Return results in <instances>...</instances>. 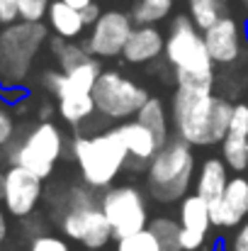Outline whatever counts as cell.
Instances as JSON below:
<instances>
[{
    "mask_svg": "<svg viewBox=\"0 0 248 251\" xmlns=\"http://www.w3.org/2000/svg\"><path fill=\"white\" fill-rule=\"evenodd\" d=\"M234 105L212 93H192L175 88L170 100V120L175 137L190 147H214L229 132Z\"/></svg>",
    "mask_w": 248,
    "mask_h": 251,
    "instance_id": "cell-1",
    "label": "cell"
},
{
    "mask_svg": "<svg viewBox=\"0 0 248 251\" xmlns=\"http://www.w3.org/2000/svg\"><path fill=\"white\" fill-rule=\"evenodd\" d=\"M71 154L78 164L81 178L95 190H107L124 171L129 151L119 127L102 129L97 134H78L71 142Z\"/></svg>",
    "mask_w": 248,
    "mask_h": 251,
    "instance_id": "cell-2",
    "label": "cell"
},
{
    "mask_svg": "<svg viewBox=\"0 0 248 251\" xmlns=\"http://www.w3.org/2000/svg\"><path fill=\"white\" fill-rule=\"evenodd\" d=\"M61 210V229L81 247V251H105L114 242L112 225L105 217L100 200L95 198V188L88 183L73 185L66 193Z\"/></svg>",
    "mask_w": 248,
    "mask_h": 251,
    "instance_id": "cell-3",
    "label": "cell"
},
{
    "mask_svg": "<svg viewBox=\"0 0 248 251\" xmlns=\"http://www.w3.org/2000/svg\"><path fill=\"white\" fill-rule=\"evenodd\" d=\"M192 176H195V151H192V147L187 142H182L180 137H173L149 161L146 190L161 205L180 202L190 193Z\"/></svg>",
    "mask_w": 248,
    "mask_h": 251,
    "instance_id": "cell-4",
    "label": "cell"
},
{
    "mask_svg": "<svg viewBox=\"0 0 248 251\" xmlns=\"http://www.w3.org/2000/svg\"><path fill=\"white\" fill-rule=\"evenodd\" d=\"M46 42V27L42 22H12L0 32V85L15 88L29 76L32 61Z\"/></svg>",
    "mask_w": 248,
    "mask_h": 251,
    "instance_id": "cell-5",
    "label": "cell"
},
{
    "mask_svg": "<svg viewBox=\"0 0 248 251\" xmlns=\"http://www.w3.org/2000/svg\"><path fill=\"white\" fill-rule=\"evenodd\" d=\"M165 64L173 71L185 74H214V61L209 56L204 32L190 20V15H178L165 37Z\"/></svg>",
    "mask_w": 248,
    "mask_h": 251,
    "instance_id": "cell-6",
    "label": "cell"
},
{
    "mask_svg": "<svg viewBox=\"0 0 248 251\" xmlns=\"http://www.w3.org/2000/svg\"><path fill=\"white\" fill-rule=\"evenodd\" d=\"M92 100H95V110L97 115H102L105 120H134L136 112L141 110V105L149 100V90L141 83H136L134 78L124 76L122 71H102L97 83L92 88Z\"/></svg>",
    "mask_w": 248,
    "mask_h": 251,
    "instance_id": "cell-7",
    "label": "cell"
},
{
    "mask_svg": "<svg viewBox=\"0 0 248 251\" xmlns=\"http://www.w3.org/2000/svg\"><path fill=\"white\" fill-rule=\"evenodd\" d=\"M64 147H66L64 132L51 120H42L15 147V151L10 154V161L32 171L39 178H49L59 159L64 156Z\"/></svg>",
    "mask_w": 248,
    "mask_h": 251,
    "instance_id": "cell-8",
    "label": "cell"
},
{
    "mask_svg": "<svg viewBox=\"0 0 248 251\" xmlns=\"http://www.w3.org/2000/svg\"><path fill=\"white\" fill-rule=\"evenodd\" d=\"M100 207L112 225L114 239L149 227V202L144 190L136 185H110L100 198Z\"/></svg>",
    "mask_w": 248,
    "mask_h": 251,
    "instance_id": "cell-9",
    "label": "cell"
},
{
    "mask_svg": "<svg viewBox=\"0 0 248 251\" xmlns=\"http://www.w3.org/2000/svg\"><path fill=\"white\" fill-rule=\"evenodd\" d=\"M132 29H134L132 15H127L122 10H107L90 27L85 47L95 59H117L124 54Z\"/></svg>",
    "mask_w": 248,
    "mask_h": 251,
    "instance_id": "cell-10",
    "label": "cell"
},
{
    "mask_svg": "<svg viewBox=\"0 0 248 251\" xmlns=\"http://www.w3.org/2000/svg\"><path fill=\"white\" fill-rule=\"evenodd\" d=\"M42 180L39 176H34L27 168L12 166L5 171V193H2V205L12 217H29L39 200H42Z\"/></svg>",
    "mask_w": 248,
    "mask_h": 251,
    "instance_id": "cell-11",
    "label": "cell"
},
{
    "mask_svg": "<svg viewBox=\"0 0 248 251\" xmlns=\"http://www.w3.org/2000/svg\"><path fill=\"white\" fill-rule=\"evenodd\" d=\"M204 42L217 66H234L236 61H241L246 49L244 29L231 15H224L209 29H204Z\"/></svg>",
    "mask_w": 248,
    "mask_h": 251,
    "instance_id": "cell-12",
    "label": "cell"
},
{
    "mask_svg": "<svg viewBox=\"0 0 248 251\" xmlns=\"http://www.w3.org/2000/svg\"><path fill=\"white\" fill-rule=\"evenodd\" d=\"M212 210V227L234 229L241 227L248 217V178L244 173L231 176L226 190L217 202L209 205Z\"/></svg>",
    "mask_w": 248,
    "mask_h": 251,
    "instance_id": "cell-13",
    "label": "cell"
},
{
    "mask_svg": "<svg viewBox=\"0 0 248 251\" xmlns=\"http://www.w3.org/2000/svg\"><path fill=\"white\" fill-rule=\"evenodd\" d=\"M119 132L124 137V144H127V151H129V159H127V166L124 171H134V173H146L149 161L156 156V151L163 147L158 142V137L146 127L141 125L136 117L134 120H127L119 125Z\"/></svg>",
    "mask_w": 248,
    "mask_h": 251,
    "instance_id": "cell-14",
    "label": "cell"
},
{
    "mask_svg": "<svg viewBox=\"0 0 248 251\" xmlns=\"http://www.w3.org/2000/svg\"><path fill=\"white\" fill-rule=\"evenodd\" d=\"M165 51V37L156 25H134L122 59L134 66L156 64Z\"/></svg>",
    "mask_w": 248,
    "mask_h": 251,
    "instance_id": "cell-15",
    "label": "cell"
},
{
    "mask_svg": "<svg viewBox=\"0 0 248 251\" xmlns=\"http://www.w3.org/2000/svg\"><path fill=\"white\" fill-rule=\"evenodd\" d=\"M231 176H229V166L224 164V159H204L202 166L197 168V180H195V193L202 195L209 205L217 202L222 198V193L226 190Z\"/></svg>",
    "mask_w": 248,
    "mask_h": 251,
    "instance_id": "cell-16",
    "label": "cell"
},
{
    "mask_svg": "<svg viewBox=\"0 0 248 251\" xmlns=\"http://www.w3.org/2000/svg\"><path fill=\"white\" fill-rule=\"evenodd\" d=\"M46 20H49V27L54 29V34L56 37H64V39H78L83 32L88 29L81 10L71 7L64 0H51L49 12H46Z\"/></svg>",
    "mask_w": 248,
    "mask_h": 251,
    "instance_id": "cell-17",
    "label": "cell"
},
{
    "mask_svg": "<svg viewBox=\"0 0 248 251\" xmlns=\"http://www.w3.org/2000/svg\"><path fill=\"white\" fill-rule=\"evenodd\" d=\"M178 220L185 229H195V232H209L212 229V210L209 202L197 195V193H187L180 200V210H178Z\"/></svg>",
    "mask_w": 248,
    "mask_h": 251,
    "instance_id": "cell-18",
    "label": "cell"
},
{
    "mask_svg": "<svg viewBox=\"0 0 248 251\" xmlns=\"http://www.w3.org/2000/svg\"><path fill=\"white\" fill-rule=\"evenodd\" d=\"M56 105H59L61 120L73 127H81L83 122H88L97 112L92 93H61L56 95Z\"/></svg>",
    "mask_w": 248,
    "mask_h": 251,
    "instance_id": "cell-19",
    "label": "cell"
},
{
    "mask_svg": "<svg viewBox=\"0 0 248 251\" xmlns=\"http://www.w3.org/2000/svg\"><path fill=\"white\" fill-rule=\"evenodd\" d=\"M136 120L141 125H146L158 137L161 144H165L170 139V110L165 107V102L158 95H149V100L136 112Z\"/></svg>",
    "mask_w": 248,
    "mask_h": 251,
    "instance_id": "cell-20",
    "label": "cell"
},
{
    "mask_svg": "<svg viewBox=\"0 0 248 251\" xmlns=\"http://www.w3.org/2000/svg\"><path fill=\"white\" fill-rule=\"evenodd\" d=\"M49 47H51V51H54L61 71H71V69L85 64L92 56L85 44H78V39H64V37H56L54 34V39L49 42Z\"/></svg>",
    "mask_w": 248,
    "mask_h": 251,
    "instance_id": "cell-21",
    "label": "cell"
},
{
    "mask_svg": "<svg viewBox=\"0 0 248 251\" xmlns=\"http://www.w3.org/2000/svg\"><path fill=\"white\" fill-rule=\"evenodd\" d=\"M222 159L234 173H246L248 171V137L226 132L222 139Z\"/></svg>",
    "mask_w": 248,
    "mask_h": 251,
    "instance_id": "cell-22",
    "label": "cell"
},
{
    "mask_svg": "<svg viewBox=\"0 0 248 251\" xmlns=\"http://www.w3.org/2000/svg\"><path fill=\"white\" fill-rule=\"evenodd\" d=\"M224 7H226V0H187L190 20H192L202 32L209 29L217 20L224 17Z\"/></svg>",
    "mask_w": 248,
    "mask_h": 251,
    "instance_id": "cell-23",
    "label": "cell"
},
{
    "mask_svg": "<svg viewBox=\"0 0 248 251\" xmlns=\"http://www.w3.org/2000/svg\"><path fill=\"white\" fill-rule=\"evenodd\" d=\"M149 229L156 234V239L161 242L163 251H182V247H180V229H182L180 220L161 215V217L149 220Z\"/></svg>",
    "mask_w": 248,
    "mask_h": 251,
    "instance_id": "cell-24",
    "label": "cell"
},
{
    "mask_svg": "<svg viewBox=\"0 0 248 251\" xmlns=\"http://www.w3.org/2000/svg\"><path fill=\"white\" fill-rule=\"evenodd\" d=\"M173 2L175 0H139L129 15H132L134 25H156L170 15Z\"/></svg>",
    "mask_w": 248,
    "mask_h": 251,
    "instance_id": "cell-25",
    "label": "cell"
},
{
    "mask_svg": "<svg viewBox=\"0 0 248 251\" xmlns=\"http://www.w3.org/2000/svg\"><path fill=\"white\" fill-rule=\"evenodd\" d=\"M117 251H163V247L156 239V234L146 227V229H139L134 234L117 239Z\"/></svg>",
    "mask_w": 248,
    "mask_h": 251,
    "instance_id": "cell-26",
    "label": "cell"
},
{
    "mask_svg": "<svg viewBox=\"0 0 248 251\" xmlns=\"http://www.w3.org/2000/svg\"><path fill=\"white\" fill-rule=\"evenodd\" d=\"M175 88L192 90V93H212L214 90V74H185V71H175Z\"/></svg>",
    "mask_w": 248,
    "mask_h": 251,
    "instance_id": "cell-27",
    "label": "cell"
},
{
    "mask_svg": "<svg viewBox=\"0 0 248 251\" xmlns=\"http://www.w3.org/2000/svg\"><path fill=\"white\" fill-rule=\"evenodd\" d=\"M49 5L51 0H17V7H20V20H27V22H42L49 12Z\"/></svg>",
    "mask_w": 248,
    "mask_h": 251,
    "instance_id": "cell-28",
    "label": "cell"
},
{
    "mask_svg": "<svg viewBox=\"0 0 248 251\" xmlns=\"http://www.w3.org/2000/svg\"><path fill=\"white\" fill-rule=\"evenodd\" d=\"M29 251H71L68 242L61 239V237H54V234H39L32 239Z\"/></svg>",
    "mask_w": 248,
    "mask_h": 251,
    "instance_id": "cell-29",
    "label": "cell"
},
{
    "mask_svg": "<svg viewBox=\"0 0 248 251\" xmlns=\"http://www.w3.org/2000/svg\"><path fill=\"white\" fill-rule=\"evenodd\" d=\"M229 132H236V134L248 137V102H236V105H234L231 122H229Z\"/></svg>",
    "mask_w": 248,
    "mask_h": 251,
    "instance_id": "cell-30",
    "label": "cell"
},
{
    "mask_svg": "<svg viewBox=\"0 0 248 251\" xmlns=\"http://www.w3.org/2000/svg\"><path fill=\"white\" fill-rule=\"evenodd\" d=\"M207 242V234L204 232H195V229H180V247L182 251H200Z\"/></svg>",
    "mask_w": 248,
    "mask_h": 251,
    "instance_id": "cell-31",
    "label": "cell"
},
{
    "mask_svg": "<svg viewBox=\"0 0 248 251\" xmlns=\"http://www.w3.org/2000/svg\"><path fill=\"white\" fill-rule=\"evenodd\" d=\"M15 134V120H12V112L0 102V147H5Z\"/></svg>",
    "mask_w": 248,
    "mask_h": 251,
    "instance_id": "cell-32",
    "label": "cell"
},
{
    "mask_svg": "<svg viewBox=\"0 0 248 251\" xmlns=\"http://www.w3.org/2000/svg\"><path fill=\"white\" fill-rule=\"evenodd\" d=\"M20 20L17 0H0V25H12Z\"/></svg>",
    "mask_w": 248,
    "mask_h": 251,
    "instance_id": "cell-33",
    "label": "cell"
},
{
    "mask_svg": "<svg viewBox=\"0 0 248 251\" xmlns=\"http://www.w3.org/2000/svg\"><path fill=\"white\" fill-rule=\"evenodd\" d=\"M229 251H248V220L239 227V232L234 234V239L229 244Z\"/></svg>",
    "mask_w": 248,
    "mask_h": 251,
    "instance_id": "cell-34",
    "label": "cell"
},
{
    "mask_svg": "<svg viewBox=\"0 0 248 251\" xmlns=\"http://www.w3.org/2000/svg\"><path fill=\"white\" fill-rule=\"evenodd\" d=\"M81 12H83V20H85V25H88V27H92V25L97 22V17L102 15V10H100V5H97L95 0H92L88 7H83Z\"/></svg>",
    "mask_w": 248,
    "mask_h": 251,
    "instance_id": "cell-35",
    "label": "cell"
},
{
    "mask_svg": "<svg viewBox=\"0 0 248 251\" xmlns=\"http://www.w3.org/2000/svg\"><path fill=\"white\" fill-rule=\"evenodd\" d=\"M5 237H7V217H5V212L0 210V244L5 242Z\"/></svg>",
    "mask_w": 248,
    "mask_h": 251,
    "instance_id": "cell-36",
    "label": "cell"
},
{
    "mask_svg": "<svg viewBox=\"0 0 248 251\" xmlns=\"http://www.w3.org/2000/svg\"><path fill=\"white\" fill-rule=\"evenodd\" d=\"M64 2H68L71 7H76V10H83V7H88L92 0H64Z\"/></svg>",
    "mask_w": 248,
    "mask_h": 251,
    "instance_id": "cell-37",
    "label": "cell"
},
{
    "mask_svg": "<svg viewBox=\"0 0 248 251\" xmlns=\"http://www.w3.org/2000/svg\"><path fill=\"white\" fill-rule=\"evenodd\" d=\"M2 193H5V171H0V200H2Z\"/></svg>",
    "mask_w": 248,
    "mask_h": 251,
    "instance_id": "cell-38",
    "label": "cell"
},
{
    "mask_svg": "<svg viewBox=\"0 0 248 251\" xmlns=\"http://www.w3.org/2000/svg\"><path fill=\"white\" fill-rule=\"evenodd\" d=\"M244 39H246V42H248V25H246V27H244Z\"/></svg>",
    "mask_w": 248,
    "mask_h": 251,
    "instance_id": "cell-39",
    "label": "cell"
},
{
    "mask_svg": "<svg viewBox=\"0 0 248 251\" xmlns=\"http://www.w3.org/2000/svg\"><path fill=\"white\" fill-rule=\"evenodd\" d=\"M244 2V7H246V12H248V0H241Z\"/></svg>",
    "mask_w": 248,
    "mask_h": 251,
    "instance_id": "cell-40",
    "label": "cell"
},
{
    "mask_svg": "<svg viewBox=\"0 0 248 251\" xmlns=\"http://www.w3.org/2000/svg\"><path fill=\"white\" fill-rule=\"evenodd\" d=\"M246 178H248V171H246Z\"/></svg>",
    "mask_w": 248,
    "mask_h": 251,
    "instance_id": "cell-41",
    "label": "cell"
}]
</instances>
